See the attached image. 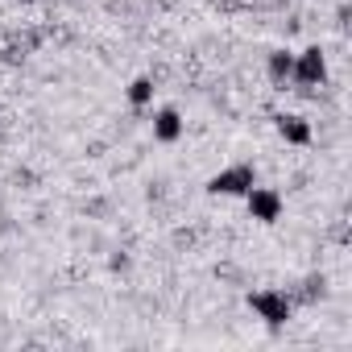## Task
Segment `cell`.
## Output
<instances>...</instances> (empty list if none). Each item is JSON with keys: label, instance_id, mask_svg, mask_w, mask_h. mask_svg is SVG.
<instances>
[{"label": "cell", "instance_id": "cell-1", "mask_svg": "<svg viewBox=\"0 0 352 352\" xmlns=\"http://www.w3.org/2000/svg\"><path fill=\"white\" fill-rule=\"evenodd\" d=\"M249 307L270 323V327H286L290 315H294V298L286 290H253L249 294Z\"/></svg>", "mask_w": 352, "mask_h": 352}, {"label": "cell", "instance_id": "cell-2", "mask_svg": "<svg viewBox=\"0 0 352 352\" xmlns=\"http://www.w3.org/2000/svg\"><path fill=\"white\" fill-rule=\"evenodd\" d=\"M253 183H257V170H253L249 162H236V166L212 174V179H208V191H212V195H249Z\"/></svg>", "mask_w": 352, "mask_h": 352}, {"label": "cell", "instance_id": "cell-3", "mask_svg": "<svg viewBox=\"0 0 352 352\" xmlns=\"http://www.w3.org/2000/svg\"><path fill=\"white\" fill-rule=\"evenodd\" d=\"M327 79V58L319 46H307L302 54H294V71H290V83L298 87H319Z\"/></svg>", "mask_w": 352, "mask_h": 352}, {"label": "cell", "instance_id": "cell-4", "mask_svg": "<svg viewBox=\"0 0 352 352\" xmlns=\"http://www.w3.org/2000/svg\"><path fill=\"white\" fill-rule=\"evenodd\" d=\"M245 204H249V216L257 220V224H274L278 216H282V195L274 191V187H249V195H245Z\"/></svg>", "mask_w": 352, "mask_h": 352}, {"label": "cell", "instance_id": "cell-5", "mask_svg": "<svg viewBox=\"0 0 352 352\" xmlns=\"http://www.w3.org/2000/svg\"><path fill=\"white\" fill-rule=\"evenodd\" d=\"M274 129H278V137H282L286 145H311V124H307L302 116H294V112L274 116Z\"/></svg>", "mask_w": 352, "mask_h": 352}, {"label": "cell", "instance_id": "cell-6", "mask_svg": "<svg viewBox=\"0 0 352 352\" xmlns=\"http://www.w3.org/2000/svg\"><path fill=\"white\" fill-rule=\"evenodd\" d=\"M290 71H294V54H290L286 46L270 50V58H265V75H270V83H274L278 91H286V83H290Z\"/></svg>", "mask_w": 352, "mask_h": 352}, {"label": "cell", "instance_id": "cell-7", "mask_svg": "<svg viewBox=\"0 0 352 352\" xmlns=\"http://www.w3.org/2000/svg\"><path fill=\"white\" fill-rule=\"evenodd\" d=\"M153 137L162 141V145H174L183 137V116L174 112V108H162L157 116H153Z\"/></svg>", "mask_w": 352, "mask_h": 352}, {"label": "cell", "instance_id": "cell-8", "mask_svg": "<svg viewBox=\"0 0 352 352\" xmlns=\"http://www.w3.org/2000/svg\"><path fill=\"white\" fill-rule=\"evenodd\" d=\"M149 100H153V79H149V75H137V79L129 83V104H133V108H145Z\"/></svg>", "mask_w": 352, "mask_h": 352}]
</instances>
